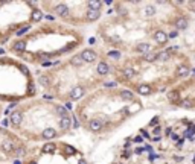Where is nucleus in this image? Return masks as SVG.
<instances>
[{"label":"nucleus","instance_id":"nucleus-1","mask_svg":"<svg viewBox=\"0 0 195 164\" xmlns=\"http://www.w3.org/2000/svg\"><path fill=\"white\" fill-rule=\"evenodd\" d=\"M81 58L84 59V62H95L96 61V53L93 50H84L81 53Z\"/></svg>","mask_w":195,"mask_h":164},{"label":"nucleus","instance_id":"nucleus-2","mask_svg":"<svg viewBox=\"0 0 195 164\" xmlns=\"http://www.w3.org/2000/svg\"><path fill=\"white\" fill-rule=\"evenodd\" d=\"M168 38H169V35H166L163 30H155V32H154V40L159 44H165L168 41Z\"/></svg>","mask_w":195,"mask_h":164},{"label":"nucleus","instance_id":"nucleus-3","mask_svg":"<svg viewBox=\"0 0 195 164\" xmlns=\"http://www.w3.org/2000/svg\"><path fill=\"white\" fill-rule=\"evenodd\" d=\"M69 96L72 97L73 100L81 99V97L84 96V88H82V87H75V88H72V91L69 93Z\"/></svg>","mask_w":195,"mask_h":164},{"label":"nucleus","instance_id":"nucleus-4","mask_svg":"<svg viewBox=\"0 0 195 164\" xmlns=\"http://www.w3.org/2000/svg\"><path fill=\"white\" fill-rule=\"evenodd\" d=\"M21 120H23V115H21V113H18V111H14V113L11 114V117H9V121H11L14 126L20 125Z\"/></svg>","mask_w":195,"mask_h":164},{"label":"nucleus","instance_id":"nucleus-5","mask_svg":"<svg viewBox=\"0 0 195 164\" xmlns=\"http://www.w3.org/2000/svg\"><path fill=\"white\" fill-rule=\"evenodd\" d=\"M70 123H72V119H70L69 115H64V117H61V120H59V128L63 131H67L70 128Z\"/></svg>","mask_w":195,"mask_h":164},{"label":"nucleus","instance_id":"nucleus-6","mask_svg":"<svg viewBox=\"0 0 195 164\" xmlns=\"http://www.w3.org/2000/svg\"><path fill=\"white\" fill-rule=\"evenodd\" d=\"M89 126H90V129L93 131V132H99L102 129V121L97 120V119H93V120H90Z\"/></svg>","mask_w":195,"mask_h":164},{"label":"nucleus","instance_id":"nucleus-7","mask_svg":"<svg viewBox=\"0 0 195 164\" xmlns=\"http://www.w3.org/2000/svg\"><path fill=\"white\" fill-rule=\"evenodd\" d=\"M99 15H101V11H97V9H89L85 17H87L89 22H95V20L99 18Z\"/></svg>","mask_w":195,"mask_h":164},{"label":"nucleus","instance_id":"nucleus-8","mask_svg":"<svg viewBox=\"0 0 195 164\" xmlns=\"http://www.w3.org/2000/svg\"><path fill=\"white\" fill-rule=\"evenodd\" d=\"M137 91H139V94H142V96H148V94L153 91V88H151L148 84H140L137 87Z\"/></svg>","mask_w":195,"mask_h":164},{"label":"nucleus","instance_id":"nucleus-9","mask_svg":"<svg viewBox=\"0 0 195 164\" xmlns=\"http://www.w3.org/2000/svg\"><path fill=\"white\" fill-rule=\"evenodd\" d=\"M55 12H57V15H59V17H66V15L69 14V8L64 3H61V5H58V6L55 8Z\"/></svg>","mask_w":195,"mask_h":164},{"label":"nucleus","instance_id":"nucleus-10","mask_svg":"<svg viewBox=\"0 0 195 164\" xmlns=\"http://www.w3.org/2000/svg\"><path fill=\"white\" fill-rule=\"evenodd\" d=\"M96 72H97V75H101V76H105L108 72H110V68H108V65L105 64V62H99L96 67Z\"/></svg>","mask_w":195,"mask_h":164},{"label":"nucleus","instance_id":"nucleus-11","mask_svg":"<svg viewBox=\"0 0 195 164\" xmlns=\"http://www.w3.org/2000/svg\"><path fill=\"white\" fill-rule=\"evenodd\" d=\"M55 135H57V131L53 129V128H47V129L43 131V138H44V140H50Z\"/></svg>","mask_w":195,"mask_h":164},{"label":"nucleus","instance_id":"nucleus-12","mask_svg":"<svg viewBox=\"0 0 195 164\" xmlns=\"http://www.w3.org/2000/svg\"><path fill=\"white\" fill-rule=\"evenodd\" d=\"M149 49H151V46L148 44V43H140V44H137V47H136V50L139 52V53H148L149 52Z\"/></svg>","mask_w":195,"mask_h":164},{"label":"nucleus","instance_id":"nucleus-13","mask_svg":"<svg viewBox=\"0 0 195 164\" xmlns=\"http://www.w3.org/2000/svg\"><path fill=\"white\" fill-rule=\"evenodd\" d=\"M175 26H177V29H180V30L186 29V28H187V20H186L185 17H180V18H177V22H175Z\"/></svg>","mask_w":195,"mask_h":164},{"label":"nucleus","instance_id":"nucleus-14","mask_svg":"<svg viewBox=\"0 0 195 164\" xmlns=\"http://www.w3.org/2000/svg\"><path fill=\"white\" fill-rule=\"evenodd\" d=\"M177 75L181 76V78L187 76V75H189V67H187V65H178V67H177Z\"/></svg>","mask_w":195,"mask_h":164},{"label":"nucleus","instance_id":"nucleus-15","mask_svg":"<svg viewBox=\"0 0 195 164\" xmlns=\"http://www.w3.org/2000/svg\"><path fill=\"white\" fill-rule=\"evenodd\" d=\"M2 149L9 153V152H14V144H12V141H3V144H2Z\"/></svg>","mask_w":195,"mask_h":164},{"label":"nucleus","instance_id":"nucleus-16","mask_svg":"<svg viewBox=\"0 0 195 164\" xmlns=\"http://www.w3.org/2000/svg\"><path fill=\"white\" fill-rule=\"evenodd\" d=\"M12 49L17 50V52H23L26 49V43H25V41H17V43L12 44Z\"/></svg>","mask_w":195,"mask_h":164},{"label":"nucleus","instance_id":"nucleus-17","mask_svg":"<svg viewBox=\"0 0 195 164\" xmlns=\"http://www.w3.org/2000/svg\"><path fill=\"white\" fill-rule=\"evenodd\" d=\"M41 18H43V12L40 9H34L32 11V22H40Z\"/></svg>","mask_w":195,"mask_h":164},{"label":"nucleus","instance_id":"nucleus-18","mask_svg":"<svg viewBox=\"0 0 195 164\" xmlns=\"http://www.w3.org/2000/svg\"><path fill=\"white\" fill-rule=\"evenodd\" d=\"M122 73H123V76H125L127 79H131V78H134V75H136V72H134V68H123L122 70Z\"/></svg>","mask_w":195,"mask_h":164},{"label":"nucleus","instance_id":"nucleus-19","mask_svg":"<svg viewBox=\"0 0 195 164\" xmlns=\"http://www.w3.org/2000/svg\"><path fill=\"white\" fill-rule=\"evenodd\" d=\"M101 5H102V2H99V0H90V2H89V8L90 9H97V11H99Z\"/></svg>","mask_w":195,"mask_h":164},{"label":"nucleus","instance_id":"nucleus-20","mask_svg":"<svg viewBox=\"0 0 195 164\" xmlns=\"http://www.w3.org/2000/svg\"><path fill=\"white\" fill-rule=\"evenodd\" d=\"M169 56H171V53L169 52H160V53H157V59H160V61H168L169 59Z\"/></svg>","mask_w":195,"mask_h":164},{"label":"nucleus","instance_id":"nucleus-21","mask_svg":"<svg viewBox=\"0 0 195 164\" xmlns=\"http://www.w3.org/2000/svg\"><path fill=\"white\" fill-rule=\"evenodd\" d=\"M43 152H49V153H52V152H55V144L53 143H47V144L43 146Z\"/></svg>","mask_w":195,"mask_h":164},{"label":"nucleus","instance_id":"nucleus-22","mask_svg":"<svg viewBox=\"0 0 195 164\" xmlns=\"http://www.w3.org/2000/svg\"><path fill=\"white\" fill-rule=\"evenodd\" d=\"M70 62H72L73 65H82L84 59L81 58V55H76V56H73V58H72V61H70Z\"/></svg>","mask_w":195,"mask_h":164},{"label":"nucleus","instance_id":"nucleus-23","mask_svg":"<svg viewBox=\"0 0 195 164\" xmlns=\"http://www.w3.org/2000/svg\"><path fill=\"white\" fill-rule=\"evenodd\" d=\"M121 96H122V99H125V100H131V99H133V93L128 91V90H122V91H121Z\"/></svg>","mask_w":195,"mask_h":164},{"label":"nucleus","instance_id":"nucleus-24","mask_svg":"<svg viewBox=\"0 0 195 164\" xmlns=\"http://www.w3.org/2000/svg\"><path fill=\"white\" fill-rule=\"evenodd\" d=\"M155 14V8L154 6H146L145 8V15H148V17H151V15Z\"/></svg>","mask_w":195,"mask_h":164},{"label":"nucleus","instance_id":"nucleus-25","mask_svg":"<svg viewBox=\"0 0 195 164\" xmlns=\"http://www.w3.org/2000/svg\"><path fill=\"white\" fill-rule=\"evenodd\" d=\"M157 59V53H146L145 55V61H148V62H153Z\"/></svg>","mask_w":195,"mask_h":164},{"label":"nucleus","instance_id":"nucleus-26","mask_svg":"<svg viewBox=\"0 0 195 164\" xmlns=\"http://www.w3.org/2000/svg\"><path fill=\"white\" fill-rule=\"evenodd\" d=\"M192 103H194V102H192L191 99H183V100H181V107H183V108H191Z\"/></svg>","mask_w":195,"mask_h":164},{"label":"nucleus","instance_id":"nucleus-27","mask_svg":"<svg viewBox=\"0 0 195 164\" xmlns=\"http://www.w3.org/2000/svg\"><path fill=\"white\" fill-rule=\"evenodd\" d=\"M108 56L113 58V59H119V58H121V53H119L117 50H110L108 52Z\"/></svg>","mask_w":195,"mask_h":164},{"label":"nucleus","instance_id":"nucleus-28","mask_svg":"<svg viewBox=\"0 0 195 164\" xmlns=\"http://www.w3.org/2000/svg\"><path fill=\"white\" fill-rule=\"evenodd\" d=\"M168 99H169V102H177V99H178V93L171 91V93H169V96H168Z\"/></svg>","mask_w":195,"mask_h":164},{"label":"nucleus","instance_id":"nucleus-29","mask_svg":"<svg viewBox=\"0 0 195 164\" xmlns=\"http://www.w3.org/2000/svg\"><path fill=\"white\" fill-rule=\"evenodd\" d=\"M57 111H58V114L61 115V117H64V115H67V111H66V108H63V107H59Z\"/></svg>","mask_w":195,"mask_h":164},{"label":"nucleus","instance_id":"nucleus-30","mask_svg":"<svg viewBox=\"0 0 195 164\" xmlns=\"http://www.w3.org/2000/svg\"><path fill=\"white\" fill-rule=\"evenodd\" d=\"M28 30H29V26H25V28H21V29L18 30V32H17V35H18V36H21L23 34H26V32H28Z\"/></svg>","mask_w":195,"mask_h":164},{"label":"nucleus","instance_id":"nucleus-31","mask_svg":"<svg viewBox=\"0 0 195 164\" xmlns=\"http://www.w3.org/2000/svg\"><path fill=\"white\" fill-rule=\"evenodd\" d=\"M40 82H41L44 87H46V85H49V79H47L46 76H40Z\"/></svg>","mask_w":195,"mask_h":164},{"label":"nucleus","instance_id":"nucleus-32","mask_svg":"<svg viewBox=\"0 0 195 164\" xmlns=\"http://www.w3.org/2000/svg\"><path fill=\"white\" fill-rule=\"evenodd\" d=\"M23 153H25V149H23V147H20V149L15 151V157H21Z\"/></svg>","mask_w":195,"mask_h":164},{"label":"nucleus","instance_id":"nucleus-33","mask_svg":"<svg viewBox=\"0 0 195 164\" xmlns=\"http://www.w3.org/2000/svg\"><path fill=\"white\" fill-rule=\"evenodd\" d=\"M157 123H159V117H154L153 120L149 121V126H155Z\"/></svg>","mask_w":195,"mask_h":164},{"label":"nucleus","instance_id":"nucleus-34","mask_svg":"<svg viewBox=\"0 0 195 164\" xmlns=\"http://www.w3.org/2000/svg\"><path fill=\"white\" fill-rule=\"evenodd\" d=\"M66 153H75V149L70 146H66Z\"/></svg>","mask_w":195,"mask_h":164},{"label":"nucleus","instance_id":"nucleus-35","mask_svg":"<svg viewBox=\"0 0 195 164\" xmlns=\"http://www.w3.org/2000/svg\"><path fill=\"white\" fill-rule=\"evenodd\" d=\"M104 85H105V87H110V88H113V87H116V82H105Z\"/></svg>","mask_w":195,"mask_h":164},{"label":"nucleus","instance_id":"nucleus-36","mask_svg":"<svg viewBox=\"0 0 195 164\" xmlns=\"http://www.w3.org/2000/svg\"><path fill=\"white\" fill-rule=\"evenodd\" d=\"M160 131H162V129H160V126H157V128H154V131H153V134H155L157 137H159V134H160Z\"/></svg>","mask_w":195,"mask_h":164},{"label":"nucleus","instance_id":"nucleus-37","mask_svg":"<svg viewBox=\"0 0 195 164\" xmlns=\"http://www.w3.org/2000/svg\"><path fill=\"white\" fill-rule=\"evenodd\" d=\"M157 158H159V155H153V153H151V155H149V161H154V160H157Z\"/></svg>","mask_w":195,"mask_h":164},{"label":"nucleus","instance_id":"nucleus-38","mask_svg":"<svg viewBox=\"0 0 195 164\" xmlns=\"http://www.w3.org/2000/svg\"><path fill=\"white\" fill-rule=\"evenodd\" d=\"M177 35H178V34H177V30H174V32H171V34H169V38H175Z\"/></svg>","mask_w":195,"mask_h":164},{"label":"nucleus","instance_id":"nucleus-39","mask_svg":"<svg viewBox=\"0 0 195 164\" xmlns=\"http://www.w3.org/2000/svg\"><path fill=\"white\" fill-rule=\"evenodd\" d=\"M134 141H136V143H142V141H143V138L139 135V137H136V138H134Z\"/></svg>","mask_w":195,"mask_h":164},{"label":"nucleus","instance_id":"nucleus-40","mask_svg":"<svg viewBox=\"0 0 195 164\" xmlns=\"http://www.w3.org/2000/svg\"><path fill=\"white\" fill-rule=\"evenodd\" d=\"M143 152V149H142V147H139V149H136V153H142Z\"/></svg>","mask_w":195,"mask_h":164},{"label":"nucleus","instance_id":"nucleus-41","mask_svg":"<svg viewBox=\"0 0 195 164\" xmlns=\"http://www.w3.org/2000/svg\"><path fill=\"white\" fill-rule=\"evenodd\" d=\"M142 134H143V137H146V138L149 137V135H148V132H146V131H142Z\"/></svg>","mask_w":195,"mask_h":164},{"label":"nucleus","instance_id":"nucleus-42","mask_svg":"<svg viewBox=\"0 0 195 164\" xmlns=\"http://www.w3.org/2000/svg\"><path fill=\"white\" fill-rule=\"evenodd\" d=\"M174 160H175V161H181V160H183V157H175Z\"/></svg>","mask_w":195,"mask_h":164},{"label":"nucleus","instance_id":"nucleus-43","mask_svg":"<svg viewBox=\"0 0 195 164\" xmlns=\"http://www.w3.org/2000/svg\"><path fill=\"white\" fill-rule=\"evenodd\" d=\"M8 120H9V119H8ZM8 120H3V126H8V125H9V121H8Z\"/></svg>","mask_w":195,"mask_h":164},{"label":"nucleus","instance_id":"nucleus-44","mask_svg":"<svg viewBox=\"0 0 195 164\" xmlns=\"http://www.w3.org/2000/svg\"><path fill=\"white\" fill-rule=\"evenodd\" d=\"M171 137H172V140H177V138H178V135H177V134H172Z\"/></svg>","mask_w":195,"mask_h":164},{"label":"nucleus","instance_id":"nucleus-45","mask_svg":"<svg viewBox=\"0 0 195 164\" xmlns=\"http://www.w3.org/2000/svg\"><path fill=\"white\" fill-rule=\"evenodd\" d=\"M123 158H130V152H125V153H123Z\"/></svg>","mask_w":195,"mask_h":164},{"label":"nucleus","instance_id":"nucleus-46","mask_svg":"<svg viewBox=\"0 0 195 164\" xmlns=\"http://www.w3.org/2000/svg\"><path fill=\"white\" fill-rule=\"evenodd\" d=\"M78 164H87V163H85V160H79V163Z\"/></svg>","mask_w":195,"mask_h":164},{"label":"nucleus","instance_id":"nucleus-47","mask_svg":"<svg viewBox=\"0 0 195 164\" xmlns=\"http://www.w3.org/2000/svg\"><path fill=\"white\" fill-rule=\"evenodd\" d=\"M14 164H20V161H14Z\"/></svg>","mask_w":195,"mask_h":164},{"label":"nucleus","instance_id":"nucleus-48","mask_svg":"<svg viewBox=\"0 0 195 164\" xmlns=\"http://www.w3.org/2000/svg\"><path fill=\"white\" fill-rule=\"evenodd\" d=\"M29 164H37V163H35V161H31V163H29Z\"/></svg>","mask_w":195,"mask_h":164},{"label":"nucleus","instance_id":"nucleus-49","mask_svg":"<svg viewBox=\"0 0 195 164\" xmlns=\"http://www.w3.org/2000/svg\"><path fill=\"white\" fill-rule=\"evenodd\" d=\"M194 73H195V68H194Z\"/></svg>","mask_w":195,"mask_h":164}]
</instances>
